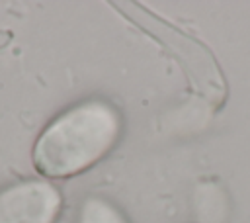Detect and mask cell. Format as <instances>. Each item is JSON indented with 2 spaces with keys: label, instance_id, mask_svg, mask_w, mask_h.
<instances>
[{
  "label": "cell",
  "instance_id": "cell-1",
  "mask_svg": "<svg viewBox=\"0 0 250 223\" xmlns=\"http://www.w3.org/2000/svg\"><path fill=\"white\" fill-rule=\"evenodd\" d=\"M115 135L117 119L107 106H82L64 115L45 137V170L66 174L84 168L107 151Z\"/></svg>",
  "mask_w": 250,
  "mask_h": 223
}]
</instances>
